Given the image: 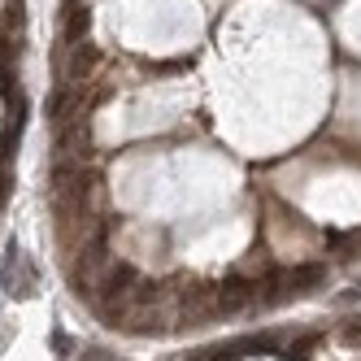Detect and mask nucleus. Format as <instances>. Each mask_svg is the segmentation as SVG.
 Masks as SVG:
<instances>
[{
  "label": "nucleus",
  "mask_w": 361,
  "mask_h": 361,
  "mask_svg": "<svg viewBox=\"0 0 361 361\" xmlns=\"http://www.w3.org/2000/svg\"><path fill=\"white\" fill-rule=\"evenodd\" d=\"M87 27H92L87 5H66V44H83Z\"/></svg>",
  "instance_id": "f03ea898"
},
{
  "label": "nucleus",
  "mask_w": 361,
  "mask_h": 361,
  "mask_svg": "<svg viewBox=\"0 0 361 361\" xmlns=\"http://www.w3.org/2000/svg\"><path fill=\"white\" fill-rule=\"evenodd\" d=\"M53 353H57V357H66V353H70V340H66V331H53Z\"/></svg>",
  "instance_id": "20e7f679"
},
{
  "label": "nucleus",
  "mask_w": 361,
  "mask_h": 361,
  "mask_svg": "<svg viewBox=\"0 0 361 361\" xmlns=\"http://www.w3.org/2000/svg\"><path fill=\"white\" fill-rule=\"evenodd\" d=\"M0 288H5L9 296H18V300L35 296V288H39V270L31 266V257L22 252L13 240L5 244V266H0Z\"/></svg>",
  "instance_id": "f257e3e1"
},
{
  "label": "nucleus",
  "mask_w": 361,
  "mask_h": 361,
  "mask_svg": "<svg viewBox=\"0 0 361 361\" xmlns=\"http://www.w3.org/2000/svg\"><path fill=\"white\" fill-rule=\"evenodd\" d=\"M79 361H122V357L105 344H79Z\"/></svg>",
  "instance_id": "7ed1b4c3"
}]
</instances>
